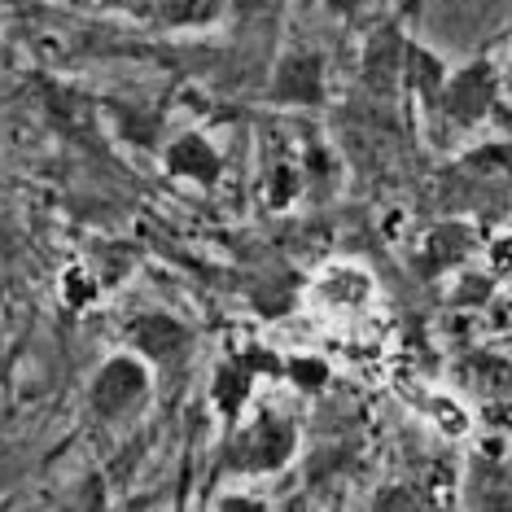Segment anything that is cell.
I'll use <instances>...</instances> for the list:
<instances>
[{
  "label": "cell",
  "instance_id": "30bf717a",
  "mask_svg": "<svg viewBox=\"0 0 512 512\" xmlns=\"http://www.w3.org/2000/svg\"><path fill=\"white\" fill-rule=\"evenodd\" d=\"M495 263H504V267H512V228L499 237V246H495Z\"/></svg>",
  "mask_w": 512,
  "mask_h": 512
},
{
  "label": "cell",
  "instance_id": "4fadbf2b",
  "mask_svg": "<svg viewBox=\"0 0 512 512\" xmlns=\"http://www.w3.org/2000/svg\"><path fill=\"white\" fill-rule=\"evenodd\" d=\"M504 84H508V92H512V66H508V79H504Z\"/></svg>",
  "mask_w": 512,
  "mask_h": 512
},
{
  "label": "cell",
  "instance_id": "7a4b0ae2",
  "mask_svg": "<svg viewBox=\"0 0 512 512\" xmlns=\"http://www.w3.org/2000/svg\"><path fill=\"white\" fill-rule=\"evenodd\" d=\"M154 394V377H149V359L145 355H114L97 368L88 390V403L101 421H127L149 403Z\"/></svg>",
  "mask_w": 512,
  "mask_h": 512
},
{
  "label": "cell",
  "instance_id": "3957f363",
  "mask_svg": "<svg viewBox=\"0 0 512 512\" xmlns=\"http://www.w3.org/2000/svg\"><path fill=\"white\" fill-rule=\"evenodd\" d=\"M298 447V425L289 416L259 412L250 425H241V434L232 438L228 469L237 473H276L281 464L294 456Z\"/></svg>",
  "mask_w": 512,
  "mask_h": 512
},
{
  "label": "cell",
  "instance_id": "7c38bea8",
  "mask_svg": "<svg viewBox=\"0 0 512 512\" xmlns=\"http://www.w3.org/2000/svg\"><path fill=\"white\" fill-rule=\"evenodd\" d=\"M368 0H329V9L333 14H359V9H364Z\"/></svg>",
  "mask_w": 512,
  "mask_h": 512
},
{
  "label": "cell",
  "instance_id": "52a82bcc",
  "mask_svg": "<svg viewBox=\"0 0 512 512\" xmlns=\"http://www.w3.org/2000/svg\"><path fill=\"white\" fill-rule=\"evenodd\" d=\"M316 294L329 302V307L355 311V307H364V302L372 298V281H368L364 272H359V267H329V272L320 276Z\"/></svg>",
  "mask_w": 512,
  "mask_h": 512
},
{
  "label": "cell",
  "instance_id": "9c48e42d",
  "mask_svg": "<svg viewBox=\"0 0 512 512\" xmlns=\"http://www.w3.org/2000/svg\"><path fill=\"white\" fill-rule=\"evenodd\" d=\"M232 5H237V14L246 18V22H254V18H267V14H272L281 0H232Z\"/></svg>",
  "mask_w": 512,
  "mask_h": 512
},
{
  "label": "cell",
  "instance_id": "5b68a950",
  "mask_svg": "<svg viewBox=\"0 0 512 512\" xmlns=\"http://www.w3.org/2000/svg\"><path fill=\"white\" fill-rule=\"evenodd\" d=\"M127 346H132L136 355L154 359V364H171V359L189 355L193 333L184 329L176 316H167V311H145V316H136L127 324Z\"/></svg>",
  "mask_w": 512,
  "mask_h": 512
},
{
  "label": "cell",
  "instance_id": "8fae6325",
  "mask_svg": "<svg viewBox=\"0 0 512 512\" xmlns=\"http://www.w3.org/2000/svg\"><path fill=\"white\" fill-rule=\"evenodd\" d=\"M92 5H106V9H145L154 0H92Z\"/></svg>",
  "mask_w": 512,
  "mask_h": 512
},
{
  "label": "cell",
  "instance_id": "ba28073f",
  "mask_svg": "<svg viewBox=\"0 0 512 512\" xmlns=\"http://www.w3.org/2000/svg\"><path fill=\"white\" fill-rule=\"evenodd\" d=\"M224 0H154V14L167 27H206L219 18Z\"/></svg>",
  "mask_w": 512,
  "mask_h": 512
},
{
  "label": "cell",
  "instance_id": "8992f818",
  "mask_svg": "<svg viewBox=\"0 0 512 512\" xmlns=\"http://www.w3.org/2000/svg\"><path fill=\"white\" fill-rule=\"evenodd\" d=\"M167 171L180 180H193V184H215L219 171H224V162H219L215 145L206 141V136L184 132L180 141L167 145Z\"/></svg>",
  "mask_w": 512,
  "mask_h": 512
},
{
  "label": "cell",
  "instance_id": "6da1fadb",
  "mask_svg": "<svg viewBox=\"0 0 512 512\" xmlns=\"http://www.w3.org/2000/svg\"><path fill=\"white\" fill-rule=\"evenodd\" d=\"M499 92H504V79H499L495 66L491 62H469L464 71L442 79L434 110L447 119V127L473 132V127H482L499 110Z\"/></svg>",
  "mask_w": 512,
  "mask_h": 512
},
{
  "label": "cell",
  "instance_id": "277c9868",
  "mask_svg": "<svg viewBox=\"0 0 512 512\" xmlns=\"http://www.w3.org/2000/svg\"><path fill=\"white\" fill-rule=\"evenodd\" d=\"M272 101L281 106H320L324 101V57L311 49H289L276 62Z\"/></svg>",
  "mask_w": 512,
  "mask_h": 512
}]
</instances>
